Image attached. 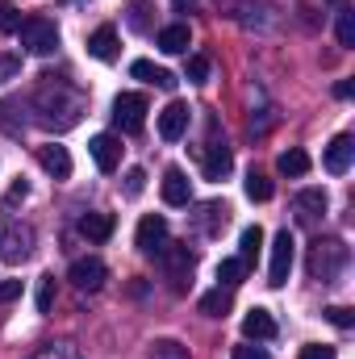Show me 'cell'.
I'll return each mask as SVG.
<instances>
[{
    "label": "cell",
    "mask_w": 355,
    "mask_h": 359,
    "mask_svg": "<svg viewBox=\"0 0 355 359\" xmlns=\"http://www.w3.org/2000/svg\"><path fill=\"white\" fill-rule=\"evenodd\" d=\"M34 109H38V126H46V130H72L80 121V113H84V96L76 88H67V84H55V76H46V88L38 92Z\"/></svg>",
    "instance_id": "cell-1"
},
{
    "label": "cell",
    "mask_w": 355,
    "mask_h": 359,
    "mask_svg": "<svg viewBox=\"0 0 355 359\" xmlns=\"http://www.w3.org/2000/svg\"><path fill=\"white\" fill-rule=\"evenodd\" d=\"M347 247L339 243V238H318L314 247H309V259H305V268H309V276L314 280H322V284H335L339 276H343V268H347Z\"/></svg>",
    "instance_id": "cell-2"
},
{
    "label": "cell",
    "mask_w": 355,
    "mask_h": 359,
    "mask_svg": "<svg viewBox=\"0 0 355 359\" xmlns=\"http://www.w3.org/2000/svg\"><path fill=\"white\" fill-rule=\"evenodd\" d=\"M34 255V230L13 222V217H0V259L4 264H25Z\"/></svg>",
    "instance_id": "cell-3"
},
{
    "label": "cell",
    "mask_w": 355,
    "mask_h": 359,
    "mask_svg": "<svg viewBox=\"0 0 355 359\" xmlns=\"http://www.w3.org/2000/svg\"><path fill=\"white\" fill-rule=\"evenodd\" d=\"M17 38H21V46H25L29 55H51V50L59 46V29H55V21H46V17L21 21V25H17Z\"/></svg>",
    "instance_id": "cell-4"
},
{
    "label": "cell",
    "mask_w": 355,
    "mask_h": 359,
    "mask_svg": "<svg viewBox=\"0 0 355 359\" xmlns=\"http://www.w3.org/2000/svg\"><path fill=\"white\" fill-rule=\"evenodd\" d=\"M113 121H117L121 134H138V130L147 126V96H138V92H121V96L113 100Z\"/></svg>",
    "instance_id": "cell-5"
},
{
    "label": "cell",
    "mask_w": 355,
    "mask_h": 359,
    "mask_svg": "<svg viewBox=\"0 0 355 359\" xmlns=\"http://www.w3.org/2000/svg\"><path fill=\"white\" fill-rule=\"evenodd\" d=\"M293 234L288 230H280L276 238H272V264H267V284L272 288H284L288 284V271H293Z\"/></svg>",
    "instance_id": "cell-6"
},
{
    "label": "cell",
    "mask_w": 355,
    "mask_h": 359,
    "mask_svg": "<svg viewBox=\"0 0 355 359\" xmlns=\"http://www.w3.org/2000/svg\"><path fill=\"white\" fill-rule=\"evenodd\" d=\"M134 243H138V251H142V255L159 259V255H163V247H168V222H163L159 213H147V217L138 222Z\"/></svg>",
    "instance_id": "cell-7"
},
{
    "label": "cell",
    "mask_w": 355,
    "mask_h": 359,
    "mask_svg": "<svg viewBox=\"0 0 355 359\" xmlns=\"http://www.w3.org/2000/svg\"><path fill=\"white\" fill-rule=\"evenodd\" d=\"M230 168H234V155H230L226 138H209L205 151H201V172H205V180H222Z\"/></svg>",
    "instance_id": "cell-8"
},
{
    "label": "cell",
    "mask_w": 355,
    "mask_h": 359,
    "mask_svg": "<svg viewBox=\"0 0 355 359\" xmlns=\"http://www.w3.org/2000/svg\"><path fill=\"white\" fill-rule=\"evenodd\" d=\"M159 259H163V268H168V280H172V288L180 292V288H184V280L192 276V264H196V259H192V251H188L184 243H168Z\"/></svg>",
    "instance_id": "cell-9"
},
{
    "label": "cell",
    "mask_w": 355,
    "mask_h": 359,
    "mask_svg": "<svg viewBox=\"0 0 355 359\" xmlns=\"http://www.w3.org/2000/svg\"><path fill=\"white\" fill-rule=\"evenodd\" d=\"M105 276H109V268H105L96 255H84V259H76V264H72V271H67V280H72L80 292H96V288L105 284Z\"/></svg>",
    "instance_id": "cell-10"
},
{
    "label": "cell",
    "mask_w": 355,
    "mask_h": 359,
    "mask_svg": "<svg viewBox=\"0 0 355 359\" xmlns=\"http://www.w3.org/2000/svg\"><path fill=\"white\" fill-rule=\"evenodd\" d=\"M188 117H192V109H188L184 100H172V104L159 113V138H163V142H180V138L188 134Z\"/></svg>",
    "instance_id": "cell-11"
},
{
    "label": "cell",
    "mask_w": 355,
    "mask_h": 359,
    "mask_svg": "<svg viewBox=\"0 0 355 359\" xmlns=\"http://www.w3.org/2000/svg\"><path fill=\"white\" fill-rule=\"evenodd\" d=\"M351 159H355V138L351 134H335L330 147H326V155H322L326 172H330V176H343V172L351 168Z\"/></svg>",
    "instance_id": "cell-12"
},
{
    "label": "cell",
    "mask_w": 355,
    "mask_h": 359,
    "mask_svg": "<svg viewBox=\"0 0 355 359\" xmlns=\"http://www.w3.org/2000/svg\"><path fill=\"white\" fill-rule=\"evenodd\" d=\"M34 155H38V168H42L51 180H67L72 176V155H67V147L46 142V147H38Z\"/></svg>",
    "instance_id": "cell-13"
},
{
    "label": "cell",
    "mask_w": 355,
    "mask_h": 359,
    "mask_svg": "<svg viewBox=\"0 0 355 359\" xmlns=\"http://www.w3.org/2000/svg\"><path fill=\"white\" fill-rule=\"evenodd\" d=\"M88 155L100 172H117V163H121V142H117L113 134H96L88 142Z\"/></svg>",
    "instance_id": "cell-14"
},
{
    "label": "cell",
    "mask_w": 355,
    "mask_h": 359,
    "mask_svg": "<svg viewBox=\"0 0 355 359\" xmlns=\"http://www.w3.org/2000/svg\"><path fill=\"white\" fill-rule=\"evenodd\" d=\"M130 76H134V80H147V84H155V88H163V92L176 88V76H172L168 67H155L151 59H134V63H130Z\"/></svg>",
    "instance_id": "cell-15"
},
{
    "label": "cell",
    "mask_w": 355,
    "mask_h": 359,
    "mask_svg": "<svg viewBox=\"0 0 355 359\" xmlns=\"http://www.w3.org/2000/svg\"><path fill=\"white\" fill-rule=\"evenodd\" d=\"M243 334H247V339H255V343L276 339V318H272L267 309H251V313L243 318Z\"/></svg>",
    "instance_id": "cell-16"
},
{
    "label": "cell",
    "mask_w": 355,
    "mask_h": 359,
    "mask_svg": "<svg viewBox=\"0 0 355 359\" xmlns=\"http://www.w3.org/2000/svg\"><path fill=\"white\" fill-rule=\"evenodd\" d=\"M163 201L168 205H188L192 201V184H188V176L180 168H168L163 172Z\"/></svg>",
    "instance_id": "cell-17"
},
{
    "label": "cell",
    "mask_w": 355,
    "mask_h": 359,
    "mask_svg": "<svg viewBox=\"0 0 355 359\" xmlns=\"http://www.w3.org/2000/svg\"><path fill=\"white\" fill-rule=\"evenodd\" d=\"M88 55L92 59H100V63H113L117 59V29L113 25H100L96 34L88 38Z\"/></svg>",
    "instance_id": "cell-18"
},
{
    "label": "cell",
    "mask_w": 355,
    "mask_h": 359,
    "mask_svg": "<svg viewBox=\"0 0 355 359\" xmlns=\"http://www.w3.org/2000/svg\"><path fill=\"white\" fill-rule=\"evenodd\" d=\"M80 234H84L88 243H109V234H113V213H84V217H80Z\"/></svg>",
    "instance_id": "cell-19"
},
{
    "label": "cell",
    "mask_w": 355,
    "mask_h": 359,
    "mask_svg": "<svg viewBox=\"0 0 355 359\" xmlns=\"http://www.w3.org/2000/svg\"><path fill=\"white\" fill-rule=\"evenodd\" d=\"M188 42H192L188 25H168V29H159V50H163V55H184Z\"/></svg>",
    "instance_id": "cell-20"
},
{
    "label": "cell",
    "mask_w": 355,
    "mask_h": 359,
    "mask_svg": "<svg viewBox=\"0 0 355 359\" xmlns=\"http://www.w3.org/2000/svg\"><path fill=\"white\" fill-rule=\"evenodd\" d=\"M201 313H205V318H226V313H230V288L217 284L213 292H205V297H201Z\"/></svg>",
    "instance_id": "cell-21"
},
{
    "label": "cell",
    "mask_w": 355,
    "mask_h": 359,
    "mask_svg": "<svg viewBox=\"0 0 355 359\" xmlns=\"http://www.w3.org/2000/svg\"><path fill=\"white\" fill-rule=\"evenodd\" d=\"M276 168H280L284 176L297 180V176H305V172H309V155H305L301 147H293V151H284V155L276 159Z\"/></svg>",
    "instance_id": "cell-22"
},
{
    "label": "cell",
    "mask_w": 355,
    "mask_h": 359,
    "mask_svg": "<svg viewBox=\"0 0 355 359\" xmlns=\"http://www.w3.org/2000/svg\"><path fill=\"white\" fill-rule=\"evenodd\" d=\"M297 209H301L305 222L318 217V213H326V192H322V188H305V192L297 196Z\"/></svg>",
    "instance_id": "cell-23"
},
{
    "label": "cell",
    "mask_w": 355,
    "mask_h": 359,
    "mask_svg": "<svg viewBox=\"0 0 355 359\" xmlns=\"http://www.w3.org/2000/svg\"><path fill=\"white\" fill-rule=\"evenodd\" d=\"M260 247H264V230H260V226H247V230H243V255H239L243 268H251V264L260 259Z\"/></svg>",
    "instance_id": "cell-24"
},
{
    "label": "cell",
    "mask_w": 355,
    "mask_h": 359,
    "mask_svg": "<svg viewBox=\"0 0 355 359\" xmlns=\"http://www.w3.org/2000/svg\"><path fill=\"white\" fill-rule=\"evenodd\" d=\"M34 359H80V347L76 343H67V339H59V343H42Z\"/></svg>",
    "instance_id": "cell-25"
},
{
    "label": "cell",
    "mask_w": 355,
    "mask_h": 359,
    "mask_svg": "<svg viewBox=\"0 0 355 359\" xmlns=\"http://www.w3.org/2000/svg\"><path fill=\"white\" fill-rule=\"evenodd\" d=\"M151 359H188V347L180 339H155L151 343Z\"/></svg>",
    "instance_id": "cell-26"
},
{
    "label": "cell",
    "mask_w": 355,
    "mask_h": 359,
    "mask_svg": "<svg viewBox=\"0 0 355 359\" xmlns=\"http://www.w3.org/2000/svg\"><path fill=\"white\" fill-rule=\"evenodd\" d=\"M226 217H230V209L213 201V205H205V209H201V230H205V234H213L217 226H226Z\"/></svg>",
    "instance_id": "cell-27"
},
{
    "label": "cell",
    "mask_w": 355,
    "mask_h": 359,
    "mask_svg": "<svg viewBox=\"0 0 355 359\" xmlns=\"http://www.w3.org/2000/svg\"><path fill=\"white\" fill-rule=\"evenodd\" d=\"M243 188H247L251 201H272V180H267L264 172H247V184H243Z\"/></svg>",
    "instance_id": "cell-28"
},
{
    "label": "cell",
    "mask_w": 355,
    "mask_h": 359,
    "mask_svg": "<svg viewBox=\"0 0 355 359\" xmlns=\"http://www.w3.org/2000/svg\"><path fill=\"white\" fill-rule=\"evenodd\" d=\"M243 276H247V268H243V259H222V264H217V280H222L226 288H234V284H239Z\"/></svg>",
    "instance_id": "cell-29"
},
{
    "label": "cell",
    "mask_w": 355,
    "mask_h": 359,
    "mask_svg": "<svg viewBox=\"0 0 355 359\" xmlns=\"http://www.w3.org/2000/svg\"><path fill=\"white\" fill-rule=\"evenodd\" d=\"M55 309V276H42L38 280V313H51Z\"/></svg>",
    "instance_id": "cell-30"
},
{
    "label": "cell",
    "mask_w": 355,
    "mask_h": 359,
    "mask_svg": "<svg viewBox=\"0 0 355 359\" xmlns=\"http://www.w3.org/2000/svg\"><path fill=\"white\" fill-rule=\"evenodd\" d=\"M142 188H147V172H142V168H130V172H126V184H121V192H126V196H142Z\"/></svg>",
    "instance_id": "cell-31"
},
{
    "label": "cell",
    "mask_w": 355,
    "mask_h": 359,
    "mask_svg": "<svg viewBox=\"0 0 355 359\" xmlns=\"http://www.w3.org/2000/svg\"><path fill=\"white\" fill-rule=\"evenodd\" d=\"M188 80H192V84H205V80H209V59H205V55H192V59H188Z\"/></svg>",
    "instance_id": "cell-32"
},
{
    "label": "cell",
    "mask_w": 355,
    "mask_h": 359,
    "mask_svg": "<svg viewBox=\"0 0 355 359\" xmlns=\"http://www.w3.org/2000/svg\"><path fill=\"white\" fill-rule=\"evenodd\" d=\"M339 46H355V13H339Z\"/></svg>",
    "instance_id": "cell-33"
},
{
    "label": "cell",
    "mask_w": 355,
    "mask_h": 359,
    "mask_svg": "<svg viewBox=\"0 0 355 359\" xmlns=\"http://www.w3.org/2000/svg\"><path fill=\"white\" fill-rule=\"evenodd\" d=\"M17 76H21V59L0 55V84H8V80H17Z\"/></svg>",
    "instance_id": "cell-34"
},
{
    "label": "cell",
    "mask_w": 355,
    "mask_h": 359,
    "mask_svg": "<svg viewBox=\"0 0 355 359\" xmlns=\"http://www.w3.org/2000/svg\"><path fill=\"white\" fill-rule=\"evenodd\" d=\"M326 318H330V322H335L339 330H351V326H355L351 309H343V305H330V309H326Z\"/></svg>",
    "instance_id": "cell-35"
},
{
    "label": "cell",
    "mask_w": 355,
    "mask_h": 359,
    "mask_svg": "<svg viewBox=\"0 0 355 359\" xmlns=\"http://www.w3.org/2000/svg\"><path fill=\"white\" fill-rule=\"evenodd\" d=\"M301 359H335V347H326V343H309V347H301Z\"/></svg>",
    "instance_id": "cell-36"
},
{
    "label": "cell",
    "mask_w": 355,
    "mask_h": 359,
    "mask_svg": "<svg viewBox=\"0 0 355 359\" xmlns=\"http://www.w3.org/2000/svg\"><path fill=\"white\" fill-rule=\"evenodd\" d=\"M21 21H17V8L8 4V0H0V29H17Z\"/></svg>",
    "instance_id": "cell-37"
},
{
    "label": "cell",
    "mask_w": 355,
    "mask_h": 359,
    "mask_svg": "<svg viewBox=\"0 0 355 359\" xmlns=\"http://www.w3.org/2000/svg\"><path fill=\"white\" fill-rule=\"evenodd\" d=\"M230 359H267V351H264V347L243 343V347H234V351H230Z\"/></svg>",
    "instance_id": "cell-38"
},
{
    "label": "cell",
    "mask_w": 355,
    "mask_h": 359,
    "mask_svg": "<svg viewBox=\"0 0 355 359\" xmlns=\"http://www.w3.org/2000/svg\"><path fill=\"white\" fill-rule=\"evenodd\" d=\"M142 13H147V0H134V4H130V25H134V29H147V17H142Z\"/></svg>",
    "instance_id": "cell-39"
},
{
    "label": "cell",
    "mask_w": 355,
    "mask_h": 359,
    "mask_svg": "<svg viewBox=\"0 0 355 359\" xmlns=\"http://www.w3.org/2000/svg\"><path fill=\"white\" fill-rule=\"evenodd\" d=\"M21 297V280H4L0 284V305H8V301H17Z\"/></svg>",
    "instance_id": "cell-40"
},
{
    "label": "cell",
    "mask_w": 355,
    "mask_h": 359,
    "mask_svg": "<svg viewBox=\"0 0 355 359\" xmlns=\"http://www.w3.org/2000/svg\"><path fill=\"white\" fill-rule=\"evenodd\" d=\"M25 196H29V184H25V180H17V184L8 188V201H25Z\"/></svg>",
    "instance_id": "cell-41"
},
{
    "label": "cell",
    "mask_w": 355,
    "mask_h": 359,
    "mask_svg": "<svg viewBox=\"0 0 355 359\" xmlns=\"http://www.w3.org/2000/svg\"><path fill=\"white\" fill-rule=\"evenodd\" d=\"M351 92H355V84H351V80H339V84H335V96H339V100H347Z\"/></svg>",
    "instance_id": "cell-42"
},
{
    "label": "cell",
    "mask_w": 355,
    "mask_h": 359,
    "mask_svg": "<svg viewBox=\"0 0 355 359\" xmlns=\"http://www.w3.org/2000/svg\"><path fill=\"white\" fill-rule=\"evenodd\" d=\"M335 4H339V0H335Z\"/></svg>",
    "instance_id": "cell-43"
}]
</instances>
